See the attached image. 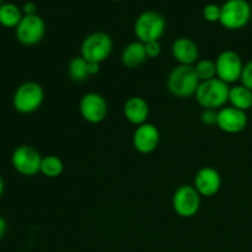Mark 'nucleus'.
Masks as SVG:
<instances>
[{"mask_svg":"<svg viewBox=\"0 0 252 252\" xmlns=\"http://www.w3.org/2000/svg\"><path fill=\"white\" fill-rule=\"evenodd\" d=\"M199 81L193 65H177L170 71L167 78V89L179 98H189L196 95Z\"/></svg>","mask_w":252,"mask_h":252,"instance_id":"obj_1","label":"nucleus"},{"mask_svg":"<svg viewBox=\"0 0 252 252\" xmlns=\"http://www.w3.org/2000/svg\"><path fill=\"white\" fill-rule=\"evenodd\" d=\"M229 85L216 78L202 81L196 91V100L203 110H220L229 102Z\"/></svg>","mask_w":252,"mask_h":252,"instance_id":"obj_2","label":"nucleus"},{"mask_svg":"<svg viewBox=\"0 0 252 252\" xmlns=\"http://www.w3.org/2000/svg\"><path fill=\"white\" fill-rule=\"evenodd\" d=\"M166 30V21L160 12L148 10L137 17L134 24V33L138 41L143 43L159 41Z\"/></svg>","mask_w":252,"mask_h":252,"instance_id":"obj_3","label":"nucleus"},{"mask_svg":"<svg viewBox=\"0 0 252 252\" xmlns=\"http://www.w3.org/2000/svg\"><path fill=\"white\" fill-rule=\"evenodd\" d=\"M44 100L43 88L36 81H26L16 89L12 105L19 113L30 115L38 110Z\"/></svg>","mask_w":252,"mask_h":252,"instance_id":"obj_4","label":"nucleus"},{"mask_svg":"<svg viewBox=\"0 0 252 252\" xmlns=\"http://www.w3.org/2000/svg\"><path fill=\"white\" fill-rule=\"evenodd\" d=\"M220 9L219 22L226 30H241L250 22L252 9L248 0H226Z\"/></svg>","mask_w":252,"mask_h":252,"instance_id":"obj_5","label":"nucleus"},{"mask_svg":"<svg viewBox=\"0 0 252 252\" xmlns=\"http://www.w3.org/2000/svg\"><path fill=\"white\" fill-rule=\"evenodd\" d=\"M113 49V42L106 32H94L85 37L81 43V57L86 62L102 63L110 57Z\"/></svg>","mask_w":252,"mask_h":252,"instance_id":"obj_6","label":"nucleus"},{"mask_svg":"<svg viewBox=\"0 0 252 252\" xmlns=\"http://www.w3.org/2000/svg\"><path fill=\"white\" fill-rule=\"evenodd\" d=\"M42 157L38 150L30 145H20L12 152L11 164L22 176L31 177L41 171Z\"/></svg>","mask_w":252,"mask_h":252,"instance_id":"obj_7","label":"nucleus"},{"mask_svg":"<svg viewBox=\"0 0 252 252\" xmlns=\"http://www.w3.org/2000/svg\"><path fill=\"white\" fill-rule=\"evenodd\" d=\"M172 207L181 218H192L201 208V196L191 185L180 186L172 197Z\"/></svg>","mask_w":252,"mask_h":252,"instance_id":"obj_8","label":"nucleus"},{"mask_svg":"<svg viewBox=\"0 0 252 252\" xmlns=\"http://www.w3.org/2000/svg\"><path fill=\"white\" fill-rule=\"evenodd\" d=\"M46 24L39 15H24L16 27V37L24 46H34L43 39Z\"/></svg>","mask_w":252,"mask_h":252,"instance_id":"obj_9","label":"nucleus"},{"mask_svg":"<svg viewBox=\"0 0 252 252\" xmlns=\"http://www.w3.org/2000/svg\"><path fill=\"white\" fill-rule=\"evenodd\" d=\"M244 65L245 64L243 63V59L236 52L229 51V49L221 52L216 61L217 78L228 85L236 83L240 80Z\"/></svg>","mask_w":252,"mask_h":252,"instance_id":"obj_10","label":"nucleus"},{"mask_svg":"<svg viewBox=\"0 0 252 252\" xmlns=\"http://www.w3.org/2000/svg\"><path fill=\"white\" fill-rule=\"evenodd\" d=\"M80 115L86 122L100 123L107 117V101L97 93H88L80 100Z\"/></svg>","mask_w":252,"mask_h":252,"instance_id":"obj_11","label":"nucleus"},{"mask_svg":"<svg viewBox=\"0 0 252 252\" xmlns=\"http://www.w3.org/2000/svg\"><path fill=\"white\" fill-rule=\"evenodd\" d=\"M248 126V115L245 111L238 110L233 106H226L218 111L217 127L228 134L243 132Z\"/></svg>","mask_w":252,"mask_h":252,"instance_id":"obj_12","label":"nucleus"},{"mask_svg":"<svg viewBox=\"0 0 252 252\" xmlns=\"http://www.w3.org/2000/svg\"><path fill=\"white\" fill-rule=\"evenodd\" d=\"M160 142V132L152 123L138 126L133 134V147L140 154H150L158 148Z\"/></svg>","mask_w":252,"mask_h":252,"instance_id":"obj_13","label":"nucleus"},{"mask_svg":"<svg viewBox=\"0 0 252 252\" xmlns=\"http://www.w3.org/2000/svg\"><path fill=\"white\" fill-rule=\"evenodd\" d=\"M193 187L201 197H213L221 187L220 174L213 167H202L194 176Z\"/></svg>","mask_w":252,"mask_h":252,"instance_id":"obj_14","label":"nucleus"},{"mask_svg":"<svg viewBox=\"0 0 252 252\" xmlns=\"http://www.w3.org/2000/svg\"><path fill=\"white\" fill-rule=\"evenodd\" d=\"M171 54L179 65H194L199 61V51L196 42L187 37L175 39L171 46Z\"/></svg>","mask_w":252,"mask_h":252,"instance_id":"obj_15","label":"nucleus"},{"mask_svg":"<svg viewBox=\"0 0 252 252\" xmlns=\"http://www.w3.org/2000/svg\"><path fill=\"white\" fill-rule=\"evenodd\" d=\"M149 112V105L140 96H132L126 101L123 106V115L126 120L137 127L147 123Z\"/></svg>","mask_w":252,"mask_h":252,"instance_id":"obj_16","label":"nucleus"},{"mask_svg":"<svg viewBox=\"0 0 252 252\" xmlns=\"http://www.w3.org/2000/svg\"><path fill=\"white\" fill-rule=\"evenodd\" d=\"M147 58L145 44L140 41L132 42L126 46L122 52V57H121L123 65L129 69H134L142 65Z\"/></svg>","mask_w":252,"mask_h":252,"instance_id":"obj_17","label":"nucleus"},{"mask_svg":"<svg viewBox=\"0 0 252 252\" xmlns=\"http://www.w3.org/2000/svg\"><path fill=\"white\" fill-rule=\"evenodd\" d=\"M229 102L233 107L248 111L252 107V91L244 85H235L229 90Z\"/></svg>","mask_w":252,"mask_h":252,"instance_id":"obj_18","label":"nucleus"},{"mask_svg":"<svg viewBox=\"0 0 252 252\" xmlns=\"http://www.w3.org/2000/svg\"><path fill=\"white\" fill-rule=\"evenodd\" d=\"M22 17L21 9L12 2H5L0 6V25L4 27H17Z\"/></svg>","mask_w":252,"mask_h":252,"instance_id":"obj_19","label":"nucleus"},{"mask_svg":"<svg viewBox=\"0 0 252 252\" xmlns=\"http://www.w3.org/2000/svg\"><path fill=\"white\" fill-rule=\"evenodd\" d=\"M64 164L56 155H47L42 158L41 162V174L48 179H57L63 174Z\"/></svg>","mask_w":252,"mask_h":252,"instance_id":"obj_20","label":"nucleus"},{"mask_svg":"<svg viewBox=\"0 0 252 252\" xmlns=\"http://www.w3.org/2000/svg\"><path fill=\"white\" fill-rule=\"evenodd\" d=\"M68 74L71 80L76 81V83H83V81H85L90 76L88 70V62L81 56L74 57L69 62Z\"/></svg>","mask_w":252,"mask_h":252,"instance_id":"obj_21","label":"nucleus"},{"mask_svg":"<svg viewBox=\"0 0 252 252\" xmlns=\"http://www.w3.org/2000/svg\"><path fill=\"white\" fill-rule=\"evenodd\" d=\"M193 66L201 83L217 78L216 62L212 59H199Z\"/></svg>","mask_w":252,"mask_h":252,"instance_id":"obj_22","label":"nucleus"},{"mask_svg":"<svg viewBox=\"0 0 252 252\" xmlns=\"http://www.w3.org/2000/svg\"><path fill=\"white\" fill-rule=\"evenodd\" d=\"M221 9L216 4H208L203 7V17L209 22H217L220 20Z\"/></svg>","mask_w":252,"mask_h":252,"instance_id":"obj_23","label":"nucleus"},{"mask_svg":"<svg viewBox=\"0 0 252 252\" xmlns=\"http://www.w3.org/2000/svg\"><path fill=\"white\" fill-rule=\"evenodd\" d=\"M201 121L203 125L208 126V127H213L217 126V121H218V111L217 110H203L201 113Z\"/></svg>","mask_w":252,"mask_h":252,"instance_id":"obj_24","label":"nucleus"},{"mask_svg":"<svg viewBox=\"0 0 252 252\" xmlns=\"http://www.w3.org/2000/svg\"><path fill=\"white\" fill-rule=\"evenodd\" d=\"M240 80H241V85L246 86V88L250 89L252 91V61L248 62V63L244 65Z\"/></svg>","mask_w":252,"mask_h":252,"instance_id":"obj_25","label":"nucleus"},{"mask_svg":"<svg viewBox=\"0 0 252 252\" xmlns=\"http://www.w3.org/2000/svg\"><path fill=\"white\" fill-rule=\"evenodd\" d=\"M145 44V51H147V57L148 58H158L161 53V46H160L159 41H153V42H148Z\"/></svg>","mask_w":252,"mask_h":252,"instance_id":"obj_26","label":"nucleus"},{"mask_svg":"<svg viewBox=\"0 0 252 252\" xmlns=\"http://www.w3.org/2000/svg\"><path fill=\"white\" fill-rule=\"evenodd\" d=\"M22 10H24L25 15H36L37 6L34 5V2L27 1V2H25V4H24V7H22Z\"/></svg>","mask_w":252,"mask_h":252,"instance_id":"obj_27","label":"nucleus"},{"mask_svg":"<svg viewBox=\"0 0 252 252\" xmlns=\"http://www.w3.org/2000/svg\"><path fill=\"white\" fill-rule=\"evenodd\" d=\"M88 70L89 75H96L100 71V63H95V62H88Z\"/></svg>","mask_w":252,"mask_h":252,"instance_id":"obj_28","label":"nucleus"},{"mask_svg":"<svg viewBox=\"0 0 252 252\" xmlns=\"http://www.w3.org/2000/svg\"><path fill=\"white\" fill-rule=\"evenodd\" d=\"M6 221H5V219L2 218V217H0V240L4 238L5 233H6Z\"/></svg>","mask_w":252,"mask_h":252,"instance_id":"obj_29","label":"nucleus"},{"mask_svg":"<svg viewBox=\"0 0 252 252\" xmlns=\"http://www.w3.org/2000/svg\"><path fill=\"white\" fill-rule=\"evenodd\" d=\"M4 191H5V182H4V179L1 177V175H0V197L2 196Z\"/></svg>","mask_w":252,"mask_h":252,"instance_id":"obj_30","label":"nucleus"},{"mask_svg":"<svg viewBox=\"0 0 252 252\" xmlns=\"http://www.w3.org/2000/svg\"><path fill=\"white\" fill-rule=\"evenodd\" d=\"M0 6H1V0H0Z\"/></svg>","mask_w":252,"mask_h":252,"instance_id":"obj_31","label":"nucleus"}]
</instances>
